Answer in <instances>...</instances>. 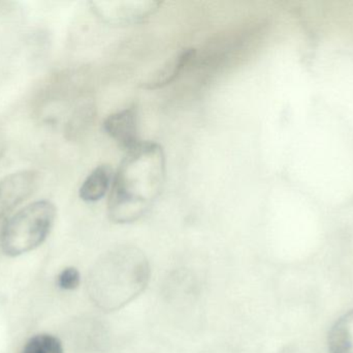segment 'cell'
Returning a JSON list of instances; mask_svg holds the SVG:
<instances>
[{
  "instance_id": "1",
  "label": "cell",
  "mask_w": 353,
  "mask_h": 353,
  "mask_svg": "<svg viewBox=\"0 0 353 353\" xmlns=\"http://www.w3.org/2000/svg\"><path fill=\"white\" fill-rule=\"evenodd\" d=\"M165 182V155L159 143L141 141L126 151L110 191V220L117 224L140 220L159 198Z\"/></svg>"
},
{
  "instance_id": "2",
  "label": "cell",
  "mask_w": 353,
  "mask_h": 353,
  "mask_svg": "<svg viewBox=\"0 0 353 353\" xmlns=\"http://www.w3.org/2000/svg\"><path fill=\"white\" fill-rule=\"evenodd\" d=\"M150 277L146 255L136 247L120 246L97 259L89 273L87 290L97 308L114 312L140 296Z\"/></svg>"
},
{
  "instance_id": "3",
  "label": "cell",
  "mask_w": 353,
  "mask_h": 353,
  "mask_svg": "<svg viewBox=\"0 0 353 353\" xmlns=\"http://www.w3.org/2000/svg\"><path fill=\"white\" fill-rule=\"evenodd\" d=\"M56 207L48 200L27 205L10 218L0 236L2 252L20 256L41 246L51 232Z\"/></svg>"
},
{
  "instance_id": "4",
  "label": "cell",
  "mask_w": 353,
  "mask_h": 353,
  "mask_svg": "<svg viewBox=\"0 0 353 353\" xmlns=\"http://www.w3.org/2000/svg\"><path fill=\"white\" fill-rule=\"evenodd\" d=\"M39 175L32 170H23L0 180V236L10 221V215L23 201L34 192Z\"/></svg>"
},
{
  "instance_id": "5",
  "label": "cell",
  "mask_w": 353,
  "mask_h": 353,
  "mask_svg": "<svg viewBox=\"0 0 353 353\" xmlns=\"http://www.w3.org/2000/svg\"><path fill=\"white\" fill-rule=\"evenodd\" d=\"M159 1H132V0H111L93 2L95 12L103 20L114 24L138 22L148 18L159 8Z\"/></svg>"
},
{
  "instance_id": "6",
  "label": "cell",
  "mask_w": 353,
  "mask_h": 353,
  "mask_svg": "<svg viewBox=\"0 0 353 353\" xmlns=\"http://www.w3.org/2000/svg\"><path fill=\"white\" fill-rule=\"evenodd\" d=\"M109 136L128 151L141 142L139 138V116L136 107L126 108L110 115L103 124Z\"/></svg>"
},
{
  "instance_id": "7",
  "label": "cell",
  "mask_w": 353,
  "mask_h": 353,
  "mask_svg": "<svg viewBox=\"0 0 353 353\" xmlns=\"http://www.w3.org/2000/svg\"><path fill=\"white\" fill-rule=\"evenodd\" d=\"M196 51L192 48L182 49L173 57L165 62L161 68H157L152 75L141 83L144 89H159L170 84L184 70V68L192 61Z\"/></svg>"
},
{
  "instance_id": "8",
  "label": "cell",
  "mask_w": 353,
  "mask_h": 353,
  "mask_svg": "<svg viewBox=\"0 0 353 353\" xmlns=\"http://www.w3.org/2000/svg\"><path fill=\"white\" fill-rule=\"evenodd\" d=\"M113 170L107 164L97 166L83 182L79 195L86 202H95L101 200L112 188L113 184Z\"/></svg>"
},
{
  "instance_id": "9",
  "label": "cell",
  "mask_w": 353,
  "mask_h": 353,
  "mask_svg": "<svg viewBox=\"0 0 353 353\" xmlns=\"http://www.w3.org/2000/svg\"><path fill=\"white\" fill-rule=\"evenodd\" d=\"M330 353H353V310L340 317L327 338Z\"/></svg>"
},
{
  "instance_id": "10",
  "label": "cell",
  "mask_w": 353,
  "mask_h": 353,
  "mask_svg": "<svg viewBox=\"0 0 353 353\" xmlns=\"http://www.w3.org/2000/svg\"><path fill=\"white\" fill-rule=\"evenodd\" d=\"M21 353H63V347L55 336L39 334L27 341Z\"/></svg>"
},
{
  "instance_id": "11",
  "label": "cell",
  "mask_w": 353,
  "mask_h": 353,
  "mask_svg": "<svg viewBox=\"0 0 353 353\" xmlns=\"http://www.w3.org/2000/svg\"><path fill=\"white\" fill-rule=\"evenodd\" d=\"M81 276L74 267H66L57 277V285L63 290H74L79 287Z\"/></svg>"
},
{
  "instance_id": "12",
  "label": "cell",
  "mask_w": 353,
  "mask_h": 353,
  "mask_svg": "<svg viewBox=\"0 0 353 353\" xmlns=\"http://www.w3.org/2000/svg\"><path fill=\"white\" fill-rule=\"evenodd\" d=\"M6 134H4L2 128H0V159H1L2 155H3L4 151H6Z\"/></svg>"
}]
</instances>
